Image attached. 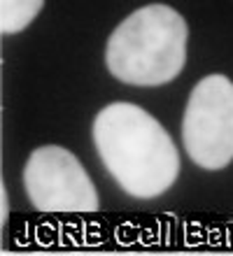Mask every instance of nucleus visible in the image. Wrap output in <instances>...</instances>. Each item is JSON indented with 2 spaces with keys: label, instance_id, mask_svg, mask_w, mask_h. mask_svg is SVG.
Instances as JSON below:
<instances>
[{
  "label": "nucleus",
  "instance_id": "f257e3e1",
  "mask_svg": "<svg viewBox=\"0 0 233 256\" xmlns=\"http://www.w3.org/2000/svg\"><path fill=\"white\" fill-rule=\"evenodd\" d=\"M93 142L107 172L133 198L166 194L180 175L173 138L133 102H112L93 122Z\"/></svg>",
  "mask_w": 233,
  "mask_h": 256
},
{
  "label": "nucleus",
  "instance_id": "f03ea898",
  "mask_svg": "<svg viewBox=\"0 0 233 256\" xmlns=\"http://www.w3.org/2000/svg\"><path fill=\"white\" fill-rule=\"evenodd\" d=\"M186 61V24L173 7L147 5L114 28L107 40V70L124 84L159 86L173 82Z\"/></svg>",
  "mask_w": 233,
  "mask_h": 256
},
{
  "label": "nucleus",
  "instance_id": "7ed1b4c3",
  "mask_svg": "<svg viewBox=\"0 0 233 256\" xmlns=\"http://www.w3.org/2000/svg\"><path fill=\"white\" fill-rule=\"evenodd\" d=\"M182 140L196 166L219 170L233 161V82L210 74L193 86L182 119Z\"/></svg>",
  "mask_w": 233,
  "mask_h": 256
},
{
  "label": "nucleus",
  "instance_id": "20e7f679",
  "mask_svg": "<svg viewBox=\"0 0 233 256\" xmlns=\"http://www.w3.org/2000/svg\"><path fill=\"white\" fill-rule=\"evenodd\" d=\"M24 186L35 208L45 214H93L98 194L82 163L68 149L47 144L28 156Z\"/></svg>",
  "mask_w": 233,
  "mask_h": 256
},
{
  "label": "nucleus",
  "instance_id": "39448f33",
  "mask_svg": "<svg viewBox=\"0 0 233 256\" xmlns=\"http://www.w3.org/2000/svg\"><path fill=\"white\" fill-rule=\"evenodd\" d=\"M45 0H0V30L19 33L38 16Z\"/></svg>",
  "mask_w": 233,
  "mask_h": 256
},
{
  "label": "nucleus",
  "instance_id": "423d86ee",
  "mask_svg": "<svg viewBox=\"0 0 233 256\" xmlns=\"http://www.w3.org/2000/svg\"><path fill=\"white\" fill-rule=\"evenodd\" d=\"M0 219L5 222L7 219V212H10V208H7V191H5V186H0Z\"/></svg>",
  "mask_w": 233,
  "mask_h": 256
}]
</instances>
